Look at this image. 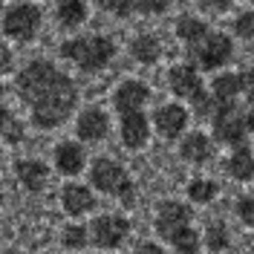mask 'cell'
I'll use <instances>...</instances> for the list:
<instances>
[{
	"label": "cell",
	"instance_id": "1",
	"mask_svg": "<svg viewBox=\"0 0 254 254\" xmlns=\"http://www.w3.org/2000/svg\"><path fill=\"white\" fill-rule=\"evenodd\" d=\"M15 93L38 130L61 127L78 107V84L47 58H32L17 69Z\"/></svg>",
	"mask_w": 254,
	"mask_h": 254
},
{
	"label": "cell",
	"instance_id": "2",
	"mask_svg": "<svg viewBox=\"0 0 254 254\" xmlns=\"http://www.w3.org/2000/svg\"><path fill=\"white\" fill-rule=\"evenodd\" d=\"M116 41L110 35H75V38H66L61 47H58V55L64 61H69L75 69L87 72V75H95L101 72L104 66H110V61L116 58Z\"/></svg>",
	"mask_w": 254,
	"mask_h": 254
},
{
	"label": "cell",
	"instance_id": "3",
	"mask_svg": "<svg viewBox=\"0 0 254 254\" xmlns=\"http://www.w3.org/2000/svg\"><path fill=\"white\" fill-rule=\"evenodd\" d=\"M90 188L95 193L119 199L122 205H133V196H136V185H133L130 174L116 159H107V156H98L90 165Z\"/></svg>",
	"mask_w": 254,
	"mask_h": 254
},
{
	"label": "cell",
	"instance_id": "4",
	"mask_svg": "<svg viewBox=\"0 0 254 254\" xmlns=\"http://www.w3.org/2000/svg\"><path fill=\"white\" fill-rule=\"evenodd\" d=\"M168 87H171V93H174L176 98L188 101L199 116H211L214 98L208 93V87L202 84L196 66H190V64H174V66L168 69Z\"/></svg>",
	"mask_w": 254,
	"mask_h": 254
},
{
	"label": "cell",
	"instance_id": "5",
	"mask_svg": "<svg viewBox=\"0 0 254 254\" xmlns=\"http://www.w3.org/2000/svg\"><path fill=\"white\" fill-rule=\"evenodd\" d=\"M185 58L190 66H196V72H220L234 58V41L225 32L211 29L196 47L185 49Z\"/></svg>",
	"mask_w": 254,
	"mask_h": 254
},
{
	"label": "cell",
	"instance_id": "6",
	"mask_svg": "<svg viewBox=\"0 0 254 254\" xmlns=\"http://www.w3.org/2000/svg\"><path fill=\"white\" fill-rule=\"evenodd\" d=\"M211 125H214V139L231 150L246 147V119H243V104L240 101H220L211 110Z\"/></svg>",
	"mask_w": 254,
	"mask_h": 254
},
{
	"label": "cell",
	"instance_id": "7",
	"mask_svg": "<svg viewBox=\"0 0 254 254\" xmlns=\"http://www.w3.org/2000/svg\"><path fill=\"white\" fill-rule=\"evenodd\" d=\"M41 23H44V12L35 3H15V6H9L3 12V17H0L3 35L17 41V44H29L32 38L41 32Z\"/></svg>",
	"mask_w": 254,
	"mask_h": 254
},
{
	"label": "cell",
	"instance_id": "8",
	"mask_svg": "<svg viewBox=\"0 0 254 254\" xmlns=\"http://www.w3.org/2000/svg\"><path fill=\"white\" fill-rule=\"evenodd\" d=\"M127 234H130V222L122 214H98L90 222V243L101 254L113 252V249H122Z\"/></svg>",
	"mask_w": 254,
	"mask_h": 254
},
{
	"label": "cell",
	"instance_id": "9",
	"mask_svg": "<svg viewBox=\"0 0 254 254\" xmlns=\"http://www.w3.org/2000/svg\"><path fill=\"white\" fill-rule=\"evenodd\" d=\"M254 90V69L243 66L237 72H217L214 81L208 84V93L214 98V104L220 101H237L240 95H249Z\"/></svg>",
	"mask_w": 254,
	"mask_h": 254
},
{
	"label": "cell",
	"instance_id": "10",
	"mask_svg": "<svg viewBox=\"0 0 254 254\" xmlns=\"http://www.w3.org/2000/svg\"><path fill=\"white\" fill-rule=\"evenodd\" d=\"M188 122H190V113L179 101H165V104H159L156 110H153V130L165 142L179 139L188 130Z\"/></svg>",
	"mask_w": 254,
	"mask_h": 254
},
{
	"label": "cell",
	"instance_id": "11",
	"mask_svg": "<svg viewBox=\"0 0 254 254\" xmlns=\"http://www.w3.org/2000/svg\"><path fill=\"white\" fill-rule=\"evenodd\" d=\"M150 84L142 78H125L116 90H113V107L119 116H125V113H142L144 104L150 101Z\"/></svg>",
	"mask_w": 254,
	"mask_h": 254
},
{
	"label": "cell",
	"instance_id": "12",
	"mask_svg": "<svg viewBox=\"0 0 254 254\" xmlns=\"http://www.w3.org/2000/svg\"><path fill=\"white\" fill-rule=\"evenodd\" d=\"M75 136L81 144H98L110 136V116L98 104H90L78 113L75 119Z\"/></svg>",
	"mask_w": 254,
	"mask_h": 254
},
{
	"label": "cell",
	"instance_id": "13",
	"mask_svg": "<svg viewBox=\"0 0 254 254\" xmlns=\"http://www.w3.org/2000/svg\"><path fill=\"white\" fill-rule=\"evenodd\" d=\"M193 222V208L188 202H179V199H162L156 208V234L162 240L168 234H174L176 228H185Z\"/></svg>",
	"mask_w": 254,
	"mask_h": 254
},
{
	"label": "cell",
	"instance_id": "14",
	"mask_svg": "<svg viewBox=\"0 0 254 254\" xmlns=\"http://www.w3.org/2000/svg\"><path fill=\"white\" fill-rule=\"evenodd\" d=\"M119 139L130 150H142L150 142V119L147 113H125L119 116Z\"/></svg>",
	"mask_w": 254,
	"mask_h": 254
},
{
	"label": "cell",
	"instance_id": "15",
	"mask_svg": "<svg viewBox=\"0 0 254 254\" xmlns=\"http://www.w3.org/2000/svg\"><path fill=\"white\" fill-rule=\"evenodd\" d=\"M98 205V199H95V190L90 185H81V182H66L61 188V208L66 217H84V214H90L95 211Z\"/></svg>",
	"mask_w": 254,
	"mask_h": 254
},
{
	"label": "cell",
	"instance_id": "16",
	"mask_svg": "<svg viewBox=\"0 0 254 254\" xmlns=\"http://www.w3.org/2000/svg\"><path fill=\"white\" fill-rule=\"evenodd\" d=\"M52 162H55V171L64 176H78L87 168V150L78 139H66L52 150Z\"/></svg>",
	"mask_w": 254,
	"mask_h": 254
},
{
	"label": "cell",
	"instance_id": "17",
	"mask_svg": "<svg viewBox=\"0 0 254 254\" xmlns=\"http://www.w3.org/2000/svg\"><path fill=\"white\" fill-rule=\"evenodd\" d=\"M15 176H17V185L26 193H41L49 182V168L41 159H17Z\"/></svg>",
	"mask_w": 254,
	"mask_h": 254
},
{
	"label": "cell",
	"instance_id": "18",
	"mask_svg": "<svg viewBox=\"0 0 254 254\" xmlns=\"http://www.w3.org/2000/svg\"><path fill=\"white\" fill-rule=\"evenodd\" d=\"M179 156L185 159L188 165H205L214 159V142L211 136L202 130H190L188 136L179 142Z\"/></svg>",
	"mask_w": 254,
	"mask_h": 254
},
{
	"label": "cell",
	"instance_id": "19",
	"mask_svg": "<svg viewBox=\"0 0 254 254\" xmlns=\"http://www.w3.org/2000/svg\"><path fill=\"white\" fill-rule=\"evenodd\" d=\"M90 17V3L87 0H58L55 6V23L66 32H75L87 23Z\"/></svg>",
	"mask_w": 254,
	"mask_h": 254
},
{
	"label": "cell",
	"instance_id": "20",
	"mask_svg": "<svg viewBox=\"0 0 254 254\" xmlns=\"http://www.w3.org/2000/svg\"><path fill=\"white\" fill-rule=\"evenodd\" d=\"M208 32H211V26H208L202 17H196V15H179L176 17V38H179V44L185 49L196 47Z\"/></svg>",
	"mask_w": 254,
	"mask_h": 254
},
{
	"label": "cell",
	"instance_id": "21",
	"mask_svg": "<svg viewBox=\"0 0 254 254\" xmlns=\"http://www.w3.org/2000/svg\"><path fill=\"white\" fill-rule=\"evenodd\" d=\"M225 174L237 182H254V153L249 147L231 150V156L225 159Z\"/></svg>",
	"mask_w": 254,
	"mask_h": 254
},
{
	"label": "cell",
	"instance_id": "22",
	"mask_svg": "<svg viewBox=\"0 0 254 254\" xmlns=\"http://www.w3.org/2000/svg\"><path fill=\"white\" fill-rule=\"evenodd\" d=\"M130 55L139 64H156L162 58V41L156 35H136L130 41Z\"/></svg>",
	"mask_w": 254,
	"mask_h": 254
},
{
	"label": "cell",
	"instance_id": "23",
	"mask_svg": "<svg viewBox=\"0 0 254 254\" xmlns=\"http://www.w3.org/2000/svg\"><path fill=\"white\" fill-rule=\"evenodd\" d=\"M202 246L211 254H222L231 249V231L222 220H211L205 225V234H202Z\"/></svg>",
	"mask_w": 254,
	"mask_h": 254
},
{
	"label": "cell",
	"instance_id": "24",
	"mask_svg": "<svg viewBox=\"0 0 254 254\" xmlns=\"http://www.w3.org/2000/svg\"><path fill=\"white\" fill-rule=\"evenodd\" d=\"M168 246H174L176 254H196L202 249V237H199V231L193 228V225H185V228H176L174 234H168L165 237Z\"/></svg>",
	"mask_w": 254,
	"mask_h": 254
},
{
	"label": "cell",
	"instance_id": "25",
	"mask_svg": "<svg viewBox=\"0 0 254 254\" xmlns=\"http://www.w3.org/2000/svg\"><path fill=\"white\" fill-rule=\"evenodd\" d=\"M185 193H188L190 205H211V202L217 199V193H220V185H217L214 179L196 176V179H190V182H188Z\"/></svg>",
	"mask_w": 254,
	"mask_h": 254
},
{
	"label": "cell",
	"instance_id": "26",
	"mask_svg": "<svg viewBox=\"0 0 254 254\" xmlns=\"http://www.w3.org/2000/svg\"><path fill=\"white\" fill-rule=\"evenodd\" d=\"M0 142L6 144H20L23 142V125L15 119V113L6 104H0Z\"/></svg>",
	"mask_w": 254,
	"mask_h": 254
},
{
	"label": "cell",
	"instance_id": "27",
	"mask_svg": "<svg viewBox=\"0 0 254 254\" xmlns=\"http://www.w3.org/2000/svg\"><path fill=\"white\" fill-rule=\"evenodd\" d=\"M61 246L64 249H69V252H81V249H87V246H90V228L81 225V222H69V225H64Z\"/></svg>",
	"mask_w": 254,
	"mask_h": 254
},
{
	"label": "cell",
	"instance_id": "28",
	"mask_svg": "<svg viewBox=\"0 0 254 254\" xmlns=\"http://www.w3.org/2000/svg\"><path fill=\"white\" fill-rule=\"evenodd\" d=\"M231 29L237 38L243 41H254V9H243L234 15V23H231Z\"/></svg>",
	"mask_w": 254,
	"mask_h": 254
},
{
	"label": "cell",
	"instance_id": "29",
	"mask_svg": "<svg viewBox=\"0 0 254 254\" xmlns=\"http://www.w3.org/2000/svg\"><path fill=\"white\" fill-rule=\"evenodd\" d=\"M174 0H133V12H139L144 17H156V15H165L171 9Z\"/></svg>",
	"mask_w": 254,
	"mask_h": 254
},
{
	"label": "cell",
	"instance_id": "30",
	"mask_svg": "<svg viewBox=\"0 0 254 254\" xmlns=\"http://www.w3.org/2000/svg\"><path fill=\"white\" fill-rule=\"evenodd\" d=\"M95 6L113 17H127L133 12V0H95Z\"/></svg>",
	"mask_w": 254,
	"mask_h": 254
},
{
	"label": "cell",
	"instance_id": "31",
	"mask_svg": "<svg viewBox=\"0 0 254 254\" xmlns=\"http://www.w3.org/2000/svg\"><path fill=\"white\" fill-rule=\"evenodd\" d=\"M234 214L246 228H254V196H237L234 202Z\"/></svg>",
	"mask_w": 254,
	"mask_h": 254
},
{
	"label": "cell",
	"instance_id": "32",
	"mask_svg": "<svg viewBox=\"0 0 254 254\" xmlns=\"http://www.w3.org/2000/svg\"><path fill=\"white\" fill-rule=\"evenodd\" d=\"M190 3L205 15H225L234 6V0H190Z\"/></svg>",
	"mask_w": 254,
	"mask_h": 254
},
{
	"label": "cell",
	"instance_id": "33",
	"mask_svg": "<svg viewBox=\"0 0 254 254\" xmlns=\"http://www.w3.org/2000/svg\"><path fill=\"white\" fill-rule=\"evenodd\" d=\"M243 119H246V130L254 133V90L246 95V104H243Z\"/></svg>",
	"mask_w": 254,
	"mask_h": 254
},
{
	"label": "cell",
	"instance_id": "34",
	"mask_svg": "<svg viewBox=\"0 0 254 254\" xmlns=\"http://www.w3.org/2000/svg\"><path fill=\"white\" fill-rule=\"evenodd\" d=\"M12 64H15V55H12V49L6 47V44H0V78L12 69Z\"/></svg>",
	"mask_w": 254,
	"mask_h": 254
},
{
	"label": "cell",
	"instance_id": "35",
	"mask_svg": "<svg viewBox=\"0 0 254 254\" xmlns=\"http://www.w3.org/2000/svg\"><path fill=\"white\" fill-rule=\"evenodd\" d=\"M136 254H165V249L153 243V240H142L139 246H136Z\"/></svg>",
	"mask_w": 254,
	"mask_h": 254
},
{
	"label": "cell",
	"instance_id": "36",
	"mask_svg": "<svg viewBox=\"0 0 254 254\" xmlns=\"http://www.w3.org/2000/svg\"><path fill=\"white\" fill-rule=\"evenodd\" d=\"M0 254H23V252H17V249H0Z\"/></svg>",
	"mask_w": 254,
	"mask_h": 254
},
{
	"label": "cell",
	"instance_id": "37",
	"mask_svg": "<svg viewBox=\"0 0 254 254\" xmlns=\"http://www.w3.org/2000/svg\"><path fill=\"white\" fill-rule=\"evenodd\" d=\"M3 12H6V9H3V0H0V17H3Z\"/></svg>",
	"mask_w": 254,
	"mask_h": 254
},
{
	"label": "cell",
	"instance_id": "38",
	"mask_svg": "<svg viewBox=\"0 0 254 254\" xmlns=\"http://www.w3.org/2000/svg\"><path fill=\"white\" fill-rule=\"evenodd\" d=\"M0 168H3V159H0Z\"/></svg>",
	"mask_w": 254,
	"mask_h": 254
},
{
	"label": "cell",
	"instance_id": "39",
	"mask_svg": "<svg viewBox=\"0 0 254 254\" xmlns=\"http://www.w3.org/2000/svg\"><path fill=\"white\" fill-rule=\"evenodd\" d=\"M95 254H101V252H95Z\"/></svg>",
	"mask_w": 254,
	"mask_h": 254
},
{
	"label": "cell",
	"instance_id": "40",
	"mask_svg": "<svg viewBox=\"0 0 254 254\" xmlns=\"http://www.w3.org/2000/svg\"><path fill=\"white\" fill-rule=\"evenodd\" d=\"M252 3H254V0H252Z\"/></svg>",
	"mask_w": 254,
	"mask_h": 254
}]
</instances>
